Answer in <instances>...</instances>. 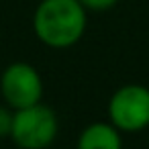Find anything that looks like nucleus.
Instances as JSON below:
<instances>
[{"instance_id": "f257e3e1", "label": "nucleus", "mask_w": 149, "mask_h": 149, "mask_svg": "<svg viewBox=\"0 0 149 149\" xmlns=\"http://www.w3.org/2000/svg\"><path fill=\"white\" fill-rule=\"evenodd\" d=\"M88 25V10L80 0H41L33 13L35 37L51 49L76 45Z\"/></svg>"}, {"instance_id": "f03ea898", "label": "nucleus", "mask_w": 149, "mask_h": 149, "mask_svg": "<svg viewBox=\"0 0 149 149\" xmlns=\"http://www.w3.org/2000/svg\"><path fill=\"white\" fill-rule=\"evenodd\" d=\"M59 133V118L53 108L37 102L15 110L10 139L21 149H47Z\"/></svg>"}, {"instance_id": "7ed1b4c3", "label": "nucleus", "mask_w": 149, "mask_h": 149, "mask_svg": "<svg viewBox=\"0 0 149 149\" xmlns=\"http://www.w3.org/2000/svg\"><path fill=\"white\" fill-rule=\"evenodd\" d=\"M0 94L13 110L33 106L43 98V78L39 70L27 61H15L0 76Z\"/></svg>"}, {"instance_id": "20e7f679", "label": "nucleus", "mask_w": 149, "mask_h": 149, "mask_svg": "<svg viewBox=\"0 0 149 149\" xmlns=\"http://www.w3.org/2000/svg\"><path fill=\"white\" fill-rule=\"evenodd\" d=\"M110 123L118 131H141L149 125V88L127 84L118 88L108 102Z\"/></svg>"}, {"instance_id": "39448f33", "label": "nucleus", "mask_w": 149, "mask_h": 149, "mask_svg": "<svg viewBox=\"0 0 149 149\" xmlns=\"http://www.w3.org/2000/svg\"><path fill=\"white\" fill-rule=\"evenodd\" d=\"M78 149H123V139L112 123H92L80 133Z\"/></svg>"}, {"instance_id": "423d86ee", "label": "nucleus", "mask_w": 149, "mask_h": 149, "mask_svg": "<svg viewBox=\"0 0 149 149\" xmlns=\"http://www.w3.org/2000/svg\"><path fill=\"white\" fill-rule=\"evenodd\" d=\"M13 116H15V110H13L8 104H0V139L10 137Z\"/></svg>"}, {"instance_id": "0eeeda50", "label": "nucleus", "mask_w": 149, "mask_h": 149, "mask_svg": "<svg viewBox=\"0 0 149 149\" xmlns=\"http://www.w3.org/2000/svg\"><path fill=\"white\" fill-rule=\"evenodd\" d=\"M82 6L86 10H92V13H104V10H110L118 0H80Z\"/></svg>"}]
</instances>
